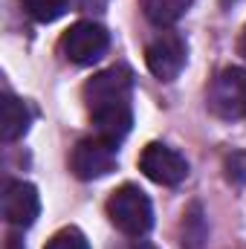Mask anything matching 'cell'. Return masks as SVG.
I'll return each mask as SVG.
<instances>
[{
  "label": "cell",
  "mask_w": 246,
  "mask_h": 249,
  "mask_svg": "<svg viewBox=\"0 0 246 249\" xmlns=\"http://www.w3.org/2000/svg\"><path fill=\"white\" fill-rule=\"evenodd\" d=\"M107 217L119 232L130 235V238H142L154 226V206L139 186L124 183L107 200Z\"/></svg>",
  "instance_id": "obj_2"
},
{
  "label": "cell",
  "mask_w": 246,
  "mask_h": 249,
  "mask_svg": "<svg viewBox=\"0 0 246 249\" xmlns=\"http://www.w3.org/2000/svg\"><path fill=\"white\" fill-rule=\"evenodd\" d=\"M206 105L223 122L244 119L246 116V70L244 67H226V70H220L211 78V84H209Z\"/></svg>",
  "instance_id": "obj_3"
},
{
  "label": "cell",
  "mask_w": 246,
  "mask_h": 249,
  "mask_svg": "<svg viewBox=\"0 0 246 249\" xmlns=\"http://www.w3.org/2000/svg\"><path fill=\"white\" fill-rule=\"evenodd\" d=\"M9 249H23V244H20L15 235H12V238H9Z\"/></svg>",
  "instance_id": "obj_14"
},
{
  "label": "cell",
  "mask_w": 246,
  "mask_h": 249,
  "mask_svg": "<svg viewBox=\"0 0 246 249\" xmlns=\"http://www.w3.org/2000/svg\"><path fill=\"white\" fill-rule=\"evenodd\" d=\"M3 214L12 226L18 229H29L38 214H41V197H38V188L32 183H12L6 188V197H3Z\"/></svg>",
  "instance_id": "obj_8"
},
{
  "label": "cell",
  "mask_w": 246,
  "mask_h": 249,
  "mask_svg": "<svg viewBox=\"0 0 246 249\" xmlns=\"http://www.w3.org/2000/svg\"><path fill=\"white\" fill-rule=\"evenodd\" d=\"M136 249H157V247H151V244H139Z\"/></svg>",
  "instance_id": "obj_16"
},
{
  "label": "cell",
  "mask_w": 246,
  "mask_h": 249,
  "mask_svg": "<svg viewBox=\"0 0 246 249\" xmlns=\"http://www.w3.org/2000/svg\"><path fill=\"white\" fill-rule=\"evenodd\" d=\"M67 6H70V0H23V9H26L29 18L38 20V23H53V20H58L64 12H67Z\"/></svg>",
  "instance_id": "obj_11"
},
{
  "label": "cell",
  "mask_w": 246,
  "mask_h": 249,
  "mask_svg": "<svg viewBox=\"0 0 246 249\" xmlns=\"http://www.w3.org/2000/svg\"><path fill=\"white\" fill-rule=\"evenodd\" d=\"M130 93H133V78L124 67H110L87 78L84 102L96 124V136L119 145L130 133V124H133Z\"/></svg>",
  "instance_id": "obj_1"
},
{
  "label": "cell",
  "mask_w": 246,
  "mask_h": 249,
  "mask_svg": "<svg viewBox=\"0 0 246 249\" xmlns=\"http://www.w3.org/2000/svg\"><path fill=\"white\" fill-rule=\"evenodd\" d=\"M241 55L246 58V29H244V35H241Z\"/></svg>",
  "instance_id": "obj_15"
},
{
  "label": "cell",
  "mask_w": 246,
  "mask_h": 249,
  "mask_svg": "<svg viewBox=\"0 0 246 249\" xmlns=\"http://www.w3.org/2000/svg\"><path fill=\"white\" fill-rule=\"evenodd\" d=\"M145 64L159 81H174L185 67V41L177 32H162L148 44Z\"/></svg>",
  "instance_id": "obj_7"
},
{
  "label": "cell",
  "mask_w": 246,
  "mask_h": 249,
  "mask_svg": "<svg viewBox=\"0 0 246 249\" xmlns=\"http://www.w3.org/2000/svg\"><path fill=\"white\" fill-rule=\"evenodd\" d=\"M191 0H142L145 18L157 26H171L188 12Z\"/></svg>",
  "instance_id": "obj_10"
},
{
  "label": "cell",
  "mask_w": 246,
  "mask_h": 249,
  "mask_svg": "<svg viewBox=\"0 0 246 249\" xmlns=\"http://www.w3.org/2000/svg\"><path fill=\"white\" fill-rule=\"evenodd\" d=\"M47 249H90L87 238L81 229L75 226H67V229H58L50 241H47Z\"/></svg>",
  "instance_id": "obj_12"
},
{
  "label": "cell",
  "mask_w": 246,
  "mask_h": 249,
  "mask_svg": "<svg viewBox=\"0 0 246 249\" xmlns=\"http://www.w3.org/2000/svg\"><path fill=\"white\" fill-rule=\"evenodd\" d=\"M116 148L113 142L102 139V136H93V139H81L75 148H72V157H70V168L78 180H99L105 174L113 171L116 165Z\"/></svg>",
  "instance_id": "obj_5"
},
{
  "label": "cell",
  "mask_w": 246,
  "mask_h": 249,
  "mask_svg": "<svg viewBox=\"0 0 246 249\" xmlns=\"http://www.w3.org/2000/svg\"><path fill=\"white\" fill-rule=\"evenodd\" d=\"M110 47V35L105 26L93 23V20H78L72 23L61 38V50L64 55L70 58L72 64H93L99 61Z\"/></svg>",
  "instance_id": "obj_4"
},
{
  "label": "cell",
  "mask_w": 246,
  "mask_h": 249,
  "mask_svg": "<svg viewBox=\"0 0 246 249\" xmlns=\"http://www.w3.org/2000/svg\"><path fill=\"white\" fill-rule=\"evenodd\" d=\"M29 122H32L29 107H26L20 99H15V96L6 93L3 102H0V133H3V139H6V142L20 139V136L29 130Z\"/></svg>",
  "instance_id": "obj_9"
},
{
  "label": "cell",
  "mask_w": 246,
  "mask_h": 249,
  "mask_svg": "<svg viewBox=\"0 0 246 249\" xmlns=\"http://www.w3.org/2000/svg\"><path fill=\"white\" fill-rule=\"evenodd\" d=\"M139 171L148 180L159 183V186H180L188 177V162H185L183 154H177L174 148L151 142L142 151V157H139Z\"/></svg>",
  "instance_id": "obj_6"
},
{
  "label": "cell",
  "mask_w": 246,
  "mask_h": 249,
  "mask_svg": "<svg viewBox=\"0 0 246 249\" xmlns=\"http://www.w3.org/2000/svg\"><path fill=\"white\" fill-rule=\"evenodd\" d=\"M226 180L235 183V186H244L246 183V154H232L226 157Z\"/></svg>",
  "instance_id": "obj_13"
}]
</instances>
